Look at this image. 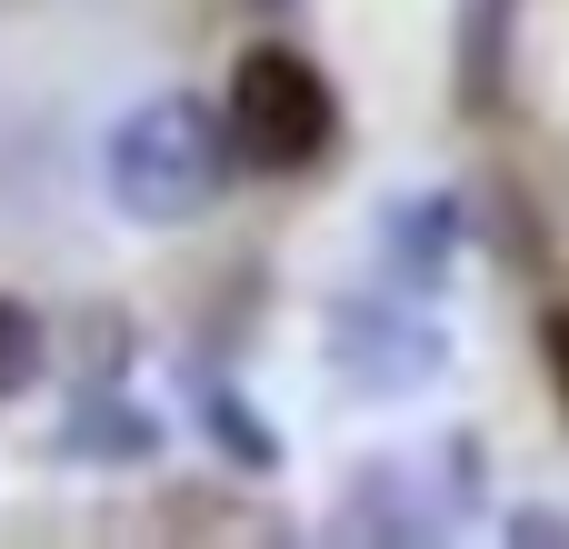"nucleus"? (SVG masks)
Here are the masks:
<instances>
[{"instance_id":"0eeeda50","label":"nucleus","mask_w":569,"mask_h":549,"mask_svg":"<svg viewBox=\"0 0 569 549\" xmlns=\"http://www.w3.org/2000/svg\"><path fill=\"white\" fill-rule=\"evenodd\" d=\"M60 450H70V460H120V470H140V460H160V420L100 380V390H70Z\"/></svg>"},{"instance_id":"7ed1b4c3","label":"nucleus","mask_w":569,"mask_h":549,"mask_svg":"<svg viewBox=\"0 0 569 549\" xmlns=\"http://www.w3.org/2000/svg\"><path fill=\"white\" fill-rule=\"evenodd\" d=\"M440 360H450V340L420 310V290H400V300H370V290L360 300H330V370L360 400H410V390L440 380Z\"/></svg>"},{"instance_id":"6e6552de","label":"nucleus","mask_w":569,"mask_h":549,"mask_svg":"<svg viewBox=\"0 0 569 549\" xmlns=\"http://www.w3.org/2000/svg\"><path fill=\"white\" fill-rule=\"evenodd\" d=\"M40 370H50V330H40V310H30V300H10V290H0V400H20Z\"/></svg>"},{"instance_id":"20e7f679","label":"nucleus","mask_w":569,"mask_h":549,"mask_svg":"<svg viewBox=\"0 0 569 549\" xmlns=\"http://www.w3.org/2000/svg\"><path fill=\"white\" fill-rule=\"evenodd\" d=\"M460 240H470V210H460L450 190L390 200V210H380V270H390V290H420V300H430V290L450 280Z\"/></svg>"},{"instance_id":"1a4fd4ad","label":"nucleus","mask_w":569,"mask_h":549,"mask_svg":"<svg viewBox=\"0 0 569 549\" xmlns=\"http://www.w3.org/2000/svg\"><path fill=\"white\" fill-rule=\"evenodd\" d=\"M540 360H550V380H560V400H569V290L540 310Z\"/></svg>"},{"instance_id":"39448f33","label":"nucleus","mask_w":569,"mask_h":549,"mask_svg":"<svg viewBox=\"0 0 569 549\" xmlns=\"http://www.w3.org/2000/svg\"><path fill=\"white\" fill-rule=\"evenodd\" d=\"M510 50H520V0H460V40H450V90L470 120H490L510 100Z\"/></svg>"},{"instance_id":"f257e3e1","label":"nucleus","mask_w":569,"mask_h":549,"mask_svg":"<svg viewBox=\"0 0 569 549\" xmlns=\"http://www.w3.org/2000/svg\"><path fill=\"white\" fill-rule=\"evenodd\" d=\"M230 130H220V110L200 100V90H150V100H130L120 120H110V140H100V190H110V210L120 220H140V230H180V220H200L220 190H230Z\"/></svg>"},{"instance_id":"423d86ee","label":"nucleus","mask_w":569,"mask_h":549,"mask_svg":"<svg viewBox=\"0 0 569 549\" xmlns=\"http://www.w3.org/2000/svg\"><path fill=\"white\" fill-rule=\"evenodd\" d=\"M180 380H190V420H200V440H210L230 470H280V430L240 400V380H220L210 360H190Z\"/></svg>"},{"instance_id":"9d476101","label":"nucleus","mask_w":569,"mask_h":549,"mask_svg":"<svg viewBox=\"0 0 569 549\" xmlns=\"http://www.w3.org/2000/svg\"><path fill=\"white\" fill-rule=\"evenodd\" d=\"M260 10H280V0H260Z\"/></svg>"},{"instance_id":"f03ea898","label":"nucleus","mask_w":569,"mask_h":549,"mask_svg":"<svg viewBox=\"0 0 569 549\" xmlns=\"http://www.w3.org/2000/svg\"><path fill=\"white\" fill-rule=\"evenodd\" d=\"M220 130H230V160L240 170H270V180H300L340 150V90L310 50L290 40H250L230 60V90H220Z\"/></svg>"}]
</instances>
